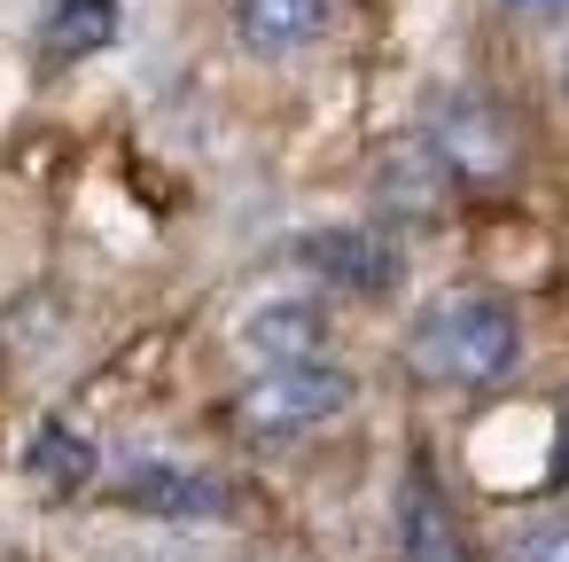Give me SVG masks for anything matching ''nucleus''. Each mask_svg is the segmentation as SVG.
<instances>
[{
    "mask_svg": "<svg viewBox=\"0 0 569 562\" xmlns=\"http://www.w3.org/2000/svg\"><path fill=\"white\" fill-rule=\"evenodd\" d=\"M499 9H515V17H553V9H569V0H499Z\"/></svg>",
    "mask_w": 569,
    "mask_h": 562,
    "instance_id": "obj_14",
    "label": "nucleus"
},
{
    "mask_svg": "<svg viewBox=\"0 0 569 562\" xmlns=\"http://www.w3.org/2000/svg\"><path fill=\"white\" fill-rule=\"evenodd\" d=\"M351 398H359V383H351L336 359H320V352H312V359H266V367L234 391L227 422H234L242 437L273 445V437H305V430L336 422Z\"/></svg>",
    "mask_w": 569,
    "mask_h": 562,
    "instance_id": "obj_2",
    "label": "nucleus"
},
{
    "mask_svg": "<svg viewBox=\"0 0 569 562\" xmlns=\"http://www.w3.org/2000/svg\"><path fill=\"white\" fill-rule=\"evenodd\" d=\"M242 352L266 367V359H312L328 352V305L320 297H258L242 313Z\"/></svg>",
    "mask_w": 569,
    "mask_h": 562,
    "instance_id": "obj_8",
    "label": "nucleus"
},
{
    "mask_svg": "<svg viewBox=\"0 0 569 562\" xmlns=\"http://www.w3.org/2000/svg\"><path fill=\"white\" fill-rule=\"evenodd\" d=\"M553 476L569 484V406H561V422H553Z\"/></svg>",
    "mask_w": 569,
    "mask_h": 562,
    "instance_id": "obj_13",
    "label": "nucleus"
},
{
    "mask_svg": "<svg viewBox=\"0 0 569 562\" xmlns=\"http://www.w3.org/2000/svg\"><path fill=\"white\" fill-rule=\"evenodd\" d=\"M460 196V172L437 157L429 134H398L382 157H375V204L390 219H445Z\"/></svg>",
    "mask_w": 569,
    "mask_h": 562,
    "instance_id": "obj_6",
    "label": "nucleus"
},
{
    "mask_svg": "<svg viewBox=\"0 0 569 562\" xmlns=\"http://www.w3.org/2000/svg\"><path fill=\"white\" fill-rule=\"evenodd\" d=\"M406 367L437 391H499L522 367V313L499 289H445L406 328Z\"/></svg>",
    "mask_w": 569,
    "mask_h": 562,
    "instance_id": "obj_1",
    "label": "nucleus"
},
{
    "mask_svg": "<svg viewBox=\"0 0 569 562\" xmlns=\"http://www.w3.org/2000/svg\"><path fill=\"white\" fill-rule=\"evenodd\" d=\"M507 562H569V523H538V531H522Z\"/></svg>",
    "mask_w": 569,
    "mask_h": 562,
    "instance_id": "obj_12",
    "label": "nucleus"
},
{
    "mask_svg": "<svg viewBox=\"0 0 569 562\" xmlns=\"http://www.w3.org/2000/svg\"><path fill=\"white\" fill-rule=\"evenodd\" d=\"M118 500L133 515H157V523H211V515H227V484L211 469L180 461V453H157V445L118 461Z\"/></svg>",
    "mask_w": 569,
    "mask_h": 562,
    "instance_id": "obj_4",
    "label": "nucleus"
},
{
    "mask_svg": "<svg viewBox=\"0 0 569 562\" xmlns=\"http://www.w3.org/2000/svg\"><path fill=\"white\" fill-rule=\"evenodd\" d=\"M297 266L320 274L328 289H351V297H390L398 289V243L382 227H312L297 243Z\"/></svg>",
    "mask_w": 569,
    "mask_h": 562,
    "instance_id": "obj_5",
    "label": "nucleus"
},
{
    "mask_svg": "<svg viewBox=\"0 0 569 562\" xmlns=\"http://www.w3.org/2000/svg\"><path fill=\"white\" fill-rule=\"evenodd\" d=\"M421 134H429V141H437V157L460 172V188H483V180H499V172L515 165V118H507L491 95H476V87L437 95Z\"/></svg>",
    "mask_w": 569,
    "mask_h": 562,
    "instance_id": "obj_3",
    "label": "nucleus"
},
{
    "mask_svg": "<svg viewBox=\"0 0 569 562\" xmlns=\"http://www.w3.org/2000/svg\"><path fill=\"white\" fill-rule=\"evenodd\" d=\"M118 40V0H56L40 17V56L48 63H87Z\"/></svg>",
    "mask_w": 569,
    "mask_h": 562,
    "instance_id": "obj_11",
    "label": "nucleus"
},
{
    "mask_svg": "<svg viewBox=\"0 0 569 562\" xmlns=\"http://www.w3.org/2000/svg\"><path fill=\"white\" fill-rule=\"evenodd\" d=\"M398 562H468V539H460L452 500L429 476V461H406V476H398Z\"/></svg>",
    "mask_w": 569,
    "mask_h": 562,
    "instance_id": "obj_7",
    "label": "nucleus"
},
{
    "mask_svg": "<svg viewBox=\"0 0 569 562\" xmlns=\"http://www.w3.org/2000/svg\"><path fill=\"white\" fill-rule=\"evenodd\" d=\"M24 469H32L56 500H71V492H87V484L102 476V445H94L79 422H63V414H56V422H40V430H32Z\"/></svg>",
    "mask_w": 569,
    "mask_h": 562,
    "instance_id": "obj_10",
    "label": "nucleus"
},
{
    "mask_svg": "<svg viewBox=\"0 0 569 562\" xmlns=\"http://www.w3.org/2000/svg\"><path fill=\"white\" fill-rule=\"evenodd\" d=\"M328 32V0H234V40L250 56H297Z\"/></svg>",
    "mask_w": 569,
    "mask_h": 562,
    "instance_id": "obj_9",
    "label": "nucleus"
},
{
    "mask_svg": "<svg viewBox=\"0 0 569 562\" xmlns=\"http://www.w3.org/2000/svg\"><path fill=\"white\" fill-rule=\"evenodd\" d=\"M561 87H569V63H561Z\"/></svg>",
    "mask_w": 569,
    "mask_h": 562,
    "instance_id": "obj_15",
    "label": "nucleus"
}]
</instances>
